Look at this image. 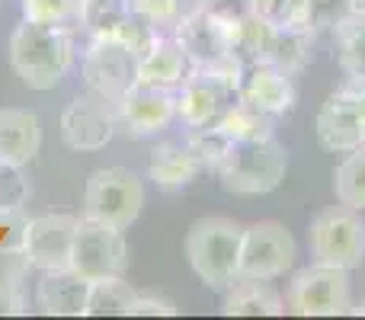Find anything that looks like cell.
I'll return each mask as SVG.
<instances>
[{
	"label": "cell",
	"mask_w": 365,
	"mask_h": 320,
	"mask_svg": "<svg viewBox=\"0 0 365 320\" xmlns=\"http://www.w3.org/2000/svg\"><path fill=\"white\" fill-rule=\"evenodd\" d=\"M10 68L29 90H55L74 61V38L68 29H58L36 19H19L10 32Z\"/></svg>",
	"instance_id": "obj_1"
},
{
	"label": "cell",
	"mask_w": 365,
	"mask_h": 320,
	"mask_svg": "<svg viewBox=\"0 0 365 320\" xmlns=\"http://www.w3.org/2000/svg\"><path fill=\"white\" fill-rule=\"evenodd\" d=\"M240 237L244 227L231 218H199L186 231V259L205 289L225 291L240 279Z\"/></svg>",
	"instance_id": "obj_2"
},
{
	"label": "cell",
	"mask_w": 365,
	"mask_h": 320,
	"mask_svg": "<svg viewBox=\"0 0 365 320\" xmlns=\"http://www.w3.org/2000/svg\"><path fill=\"white\" fill-rule=\"evenodd\" d=\"M289 173V154L272 138L234 141L225 160L215 167L221 189L231 195H266L276 192Z\"/></svg>",
	"instance_id": "obj_3"
},
{
	"label": "cell",
	"mask_w": 365,
	"mask_h": 320,
	"mask_svg": "<svg viewBox=\"0 0 365 320\" xmlns=\"http://www.w3.org/2000/svg\"><path fill=\"white\" fill-rule=\"evenodd\" d=\"M145 208V182L128 167H103L83 186V218L109 227H132Z\"/></svg>",
	"instance_id": "obj_4"
},
{
	"label": "cell",
	"mask_w": 365,
	"mask_h": 320,
	"mask_svg": "<svg viewBox=\"0 0 365 320\" xmlns=\"http://www.w3.org/2000/svg\"><path fill=\"white\" fill-rule=\"evenodd\" d=\"M311 259L336 269H359L365 263V221L349 205H330L317 212L308 224Z\"/></svg>",
	"instance_id": "obj_5"
},
{
	"label": "cell",
	"mask_w": 365,
	"mask_h": 320,
	"mask_svg": "<svg viewBox=\"0 0 365 320\" xmlns=\"http://www.w3.org/2000/svg\"><path fill=\"white\" fill-rule=\"evenodd\" d=\"M285 311L298 317H336L353 311L349 272L336 266L311 263L292 276L285 289Z\"/></svg>",
	"instance_id": "obj_6"
},
{
	"label": "cell",
	"mask_w": 365,
	"mask_h": 320,
	"mask_svg": "<svg viewBox=\"0 0 365 320\" xmlns=\"http://www.w3.org/2000/svg\"><path fill=\"white\" fill-rule=\"evenodd\" d=\"M71 269L77 276L100 282V279H125L128 269V244L119 227L81 218L71 247Z\"/></svg>",
	"instance_id": "obj_7"
},
{
	"label": "cell",
	"mask_w": 365,
	"mask_h": 320,
	"mask_svg": "<svg viewBox=\"0 0 365 320\" xmlns=\"http://www.w3.org/2000/svg\"><path fill=\"white\" fill-rule=\"evenodd\" d=\"M138 61L135 51H128L119 38L113 36H96L83 51L81 74L90 93L103 96L106 103H119L128 90L138 83Z\"/></svg>",
	"instance_id": "obj_8"
},
{
	"label": "cell",
	"mask_w": 365,
	"mask_h": 320,
	"mask_svg": "<svg viewBox=\"0 0 365 320\" xmlns=\"http://www.w3.org/2000/svg\"><path fill=\"white\" fill-rule=\"evenodd\" d=\"M298 244L279 221H257L240 237V279H282L295 266Z\"/></svg>",
	"instance_id": "obj_9"
},
{
	"label": "cell",
	"mask_w": 365,
	"mask_h": 320,
	"mask_svg": "<svg viewBox=\"0 0 365 320\" xmlns=\"http://www.w3.org/2000/svg\"><path fill=\"white\" fill-rule=\"evenodd\" d=\"M237 100V83L208 68H192L177 87V115L186 128H208Z\"/></svg>",
	"instance_id": "obj_10"
},
{
	"label": "cell",
	"mask_w": 365,
	"mask_h": 320,
	"mask_svg": "<svg viewBox=\"0 0 365 320\" xmlns=\"http://www.w3.org/2000/svg\"><path fill=\"white\" fill-rule=\"evenodd\" d=\"M177 119V90L135 83L119 103H115V122L128 138H151L164 132Z\"/></svg>",
	"instance_id": "obj_11"
},
{
	"label": "cell",
	"mask_w": 365,
	"mask_h": 320,
	"mask_svg": "<svg viewBox=\"0 0 365 320\" xmlns=\"http://www.w3.org/2000/svg\"><path fill=\"white\" fill-rule=\"evenodd\" d=\"M119 132L115 122V106L106 103L96 93H81L61 115V138L71 151H103L113 141V135Z\"/></svg>",
	"instance_id": "obj_12"
},
{
	"label": "cell",
	"mask_w": 365,
	"mask_h": 320,
	"mask_svg": "<svg viewBox=\"0 0 365 320\" xmlns=\"http://www.w3.org/2000/svg\"><path fill=\"white\" fill-rule=\"evenodd\" d=\"M81 218L77 215H38L26 221L19 247L29 257L32 269H71V247Z\"/></svg>",
	"instance_id": "obj_13"
},
{
	"label": "cell",
	"mask_w": 365,
	"mask_h": 320,
	"mask_svg": "<svg viewBox=\"0 0 365 320\" xmlns=\"http://www.w3.org/2000/svg\"><path fill=\"white\" fill-rule=\"evenodd\" d=\"M314 132L321 148H327L334 154H349L365 145V119L353 90L340 87L336 93H330L324 100V106L317 109Z\"/></svg>",
	"instance_id": "obj_14"
},
{
	"label": "cell",
	"mask_w": 365,
	"mask_h": 320,
	"mask_svg": "<svg viewBox=\"0 0 365 320\" xmlns=\"http://www.w3.org/2000/svg\"><path fill=\"white\" fill-rule=\"evenodd\" d=\"M237 96L250 106L263 109L272 119H285V115H292V109L298 103L295 74H289V71L276 68L269 61H253L240 74Z\"/></svg>",
	"instance_id": "obj_15"
},
{
	"label": "cell",
	"mask_w": 365,
	"mask_h": 320,
	"mask_svg": "<svg viewBox=\"0 0 365 320\" xmlns=\"http://www.w3.org/2000/svg\"><path fill=\"white\" fill-rule=\"evenodd\" d=\"M170 36L182 45L192 68H215L218 61H225L231 55V23H221L205 6L199 13H192L186 23H180Z\"/></svg>",
	"instance_id": "obj_16"
},
{
	"label": "cell",
	"mask_w": 365,
	"mask_h": 320,
	"mask_svg": "<svg viewBox=\"0 0 365 320\" xmlns=\"http://www.w3.org/2000/svg\"><path fill=\"white\" fill-rule=\"evenodd\" d=\"M90 298V279L74 269H48L36 285V304L48 317H83Z\"/></svg>",
	"instance_id": "obj_17"
},
{
	"label": "cell",
	"mask_w": 365,
	"mask_h": 320,
	"mask_svg": "<svg viewBox=\"0 0 365 320\" xmlns=\"http://www.w3.org/2000/svg\"><path fill=\"white\" fill-rule=\"evenodd\" d=\"M42 148V125L29 109H0V163L26 167Z\"/></svg>",
	"instance_id": "obj_18"
},
{
	"label": "cell",
	"mask_w": 365,
	"mask_h": 320,
	"mask_svg": "<svg viewBox=\"0 0 365 320\" xmlns=\"http://www.w3.org/2000/svg\"><path fill=\"white\" fill-rule=\"evenodd\" d=\"M202 173H205V163L186 141L182 145H173V141L158 145L148 160V180H154L167 192H180V189L192 186Z\"/></svg>",
	"instance_id": "obj_19"
},
{
	"label": "cell",
	"mask_w": 365,
	"mask_h": 320,
	"mask_svg": "<svg viewBox=\"0 0 365 320\" xmlns=\"http://www.w3.org/2000/svg\"><path fill=\"white\" fill-rule=\"evenodd\" d=\"M189 71H192V61L186 58L182 45L170 36V32H164V36L154 42V48L138 61V81L151 83V87L177 90L189 77Z\"/></svg>",
	"instance_id": "obj_20"
},
{
	"label": "cell",
	"mask_w": 365,
	"mask_h": 320,
	"mask_svg": "<svg viewBox=\"0 0 365 320\" xmlns=\"http://www.w3.org/2000/svg\"><path fill=\"white\" fill-rule=\"evenodd\" d=\"M221 314L227 317H276L285 314V298L266 279H237L231 289L221 291Z\"/></svg>",
	"instance_id": "obj_21"
},
{
	"label": "cell",
	"mask_w": 365,
	"mask_h": 320,
	"mask_svg": "<svg viewBox=\"0 0 365 320\" xmlns=\"http://www.w3.org/2000/svg\"><path fill=\"white\" fill-rule=\"evenodd\" d=\"M311 58H314V32L302 29V26H272L263 61L276 64L289 74H298L311 64Z\"/></svg>",
	"instance_id": "obj_22"
},
{
	"label": "cell",
	"mask_w": 365,
	"mask_h": 320,
	"mask_svg": "<svg viewBox=\"0 0 365 320\" xmlns=\"http://www.w3.org/2000/svg\"><path fill=\"white\" fill-rule=\"evenodd\" d=\"M276 122L279 119H272V115H266L263 109L250 106V103H244L237 96V100L227 106V113L215 122V128H218V132L234 145V141L272 138V135H276Z\"/></svg>",
	"instance_id": "obj_23"
},
{
	"label": "cell",
	"mask_w": 365,
	"mask_h": 320,
	"mask_svg": "<svg viewBox=\"0 0 365 320\" xmlns=\"http://www.w3.org/2000/svg\"><path fill=\"white\" fill-rule=\"evenodd\" d=\"M336 64L346 81H365V16H349L334 32Z\"/></svg>",
	"instance_id": "obj_24"
},
{
	"label": "cell",
	"mask_w": 365,
	"mask_h": 320,
	"mask_svg": "<svg viewBox=\"0 0 365 320\" xmlns=\"http://www.w3.org/2000/svg\"><path fill=\"white\" fill-rule=\"evenodd\" d=\"M138 291L125 279H100L90 282V298L83 317H128Z\"/></svg>",
	"instance_id": "obj_25"
},
{
	"label": "cell",
	"mask_w": 365,
	"mask_h": 320,
	"mask_svg": "<svg viewBox=\"0 0 365 320\" xmlns=\"http://www.w3.org/2000/svg\"><path fill=\"white\" fill-rule=\"evenodd\" d=\"M334 192L340 205L365 212V145L349 151L334 170Z\"/></svg>",
	"instance_id": "obj_26"
},
{
	"label": "cell",
	"mask_w": 365,
	"mask_h": 320,
	"mask_svg": "<svg viewBox=\"0 0 365 320\" xmlns=\"http://www.w3.org/2000/svg\"><path fill=\"white\" fill-rule=\"evenodd\" d=\"M132 0H81V29L90 36H113L119 23L128 16Z\"/></svg>",
	"instance_id": "obj_27"
},
{
	"label": "cell",
	"mask_w": 365,
	"mask_h": 320,
	"mask_svg": "<svg viewBox=\"0 0 365 320\" xmlns=\"http://www.w3.org/2000/svg\"><path fill=\"white\" fill-rule=\"evenodd\" d=\"M132 6L138 13H145L160 32H173L192 13L202 10L205 0H132Z\"/></svg>",
	"instance_id": "obj_28"
},
{
	"label": "cell",
	"mask_w": 365,
	"mask_h": 320,
	"mask_svg": "<svg viewBox=\"0 0 365 320\" xmlns=\"http://www.w3.org/2000/svg\"><path fill=\"white\" fill-rule=\"evenodd\" d=\"M26 19L48 23L58 29L74 32L81 26V0H19Z\"/></svg>",
	"instance_id": "obj_29"
},
{
	"label": "cell",
	"mask_w": 365,
	"mask_h": 320,
	"mask_svg": "<svg viewBox=\"0 0 365 320\" xmlns=\"http://www.w3.org/2000/svg\"><path fill=\"white\" fill-rule=\"evenodd\" d=\"M349 16H356L349 0H304L302 23H304V29L314 32V36H324V32L334 36Z\"/></svg>",
	"instance_id": "obj_30"
},
{
	"label": "cell",
	"mask_w": 365,
	"mask_h": 320,
	"mask_svg": "<svg viewBox=\"0 0 365 320\" xmlns=\"http://www.w3.org/2000/svg\"><path fill=\"white\" fill-rule=\"evenodd\" d=\"M160 36H164V32H160L158 26H154L151 19L145 16V13L135 10V6L128 10V16L119 23V29L113 32V38H119V42L125 45L128 51H135L138 58H145L148 51L154 48V42H158Z\"/></svg>",
	"instance_id": "obj_31"
},
{
	"label": "cell",
	"mask_w": 365,
	"mask_h": 320,
	"mask_svg": "<svg viewBox=\"0 0 365 320\" xmlns=\"http://www.w3.org/2000/svg\"><path fill=\"white\" fill-rule=\"evenodd\" d=\"M29 195H32V189H29V180L23 176V167L0 163V218L23 212Z\"/></svg>",
	"instance_id": "obj_32"
},
{
	"label": "cell",
	"mask_w": 365,
	"mask_h": 320,
	"mask_svg": "<svg viewBox=\"0 0 365 320\" xmlns=\"http://www.w3.org/2000/svg\"><path fill=\"white\" fill-rule=\"evenodd\" d=\"M186 145L192 148L195 154H199V160L205 163V170H212V173H215V167L225 160V154H227V148H231V141H227L215 125H208V128H189Z\"/></svg>",
	"instance_id": "obj_33"
},
{
	"label": "cell",
	"mask_w": 365,
	"mask_h": 320,
	"mask_svg": "<svg viewBox=\"0 0 365 320\" xmlns=\"http://www.w3.org/2000/svg\"><path fill=\"white\" fill-rule=\"evenodd\" d=\"M253 16L272 26H302L304 29V0H253Z\"/></svg>",
	"instance_id": "obj_34"
},
{
	"label": "cell",
	"mask_w": 365,
	"mask_h": 320,
	"mask_svg": "<svg viewBox=\"0 0 365 320\" xmlns=\"http://www.w3.org/2000/svg\"><path fill=\"white\" fill-rule=\"evenodd\" d=\"M32 263L29 257L19 250H0V291H10V295H19V285L29 276Z\"/></svg>",
	"instance_id": "obj_35"
},
{
	"label": "cell",
	"mask_w": 365,
	"mask_h": 320,
	"mask_svg": "<svg viewBox=\"0 0 365 320\" xmlns=\"http://www.w3.org/2000/svg\"><path fill=\"white\" fill-rule=\"evenodd\" d=\"M205 10L221 23H240L253 16V0H205Z\"/></svg>",
	"instance_id": "obj_36"
},
{
	"label": "cell",
	"mask_w": 365,
	"mask_h": 320,
	"mask_svg": "<svg viewBox=\"0 0 365 320\" xmlns=\"http://www.w3.org/2000/svg\"><path fill=\"white\" fill-rule=\"evenodd\" d=\"M138 314H148V317H173L177 314V304L173 301H167V298H160V295H135V301H132V314L128 317H138Z\"/></svg>",
	"instance_id": "obj_37"
},
{
	"label": "cell",
	"mask_w": 365,
	"mask_h": 320,
	"mask_svg": "<svg viewBox=\"0 0 365 320\" xmlns=\"http://www.w3.org/2000/svg\"><path fill=\"white\" fill-rule=\"evenodd\" d=\"M19 311H23V301H19V295L0 291V317H4V314H19Z\"/></svg>",
	"instance_id": "obj_38"
},
{
	"label": "cell",
	"mask_w": 365,
	"mask_h": 320,
	"mask_svg": "<svg viewBox=\"0 0 365 320\" xmlns=\"http://www.w3.org/2000/svg\"><path fill=\"white\" fill-rule=\"evenodd\" d=\"M343 87L356 93V100H359V109H362V119H365V81H343Z\"/></svg>",
	"instance_id": "obj_39"
},
{
	"label": "cell",
	"mask_w": 365,
	"mask_h": 320,
	"mask_svg": "<svg viewBox=\"0 0 365 320\" xmlns=\"http://www.w3.org/2000/svg\"><path fill=\"white\" fill-rule=\"evenodd\" d=\"M353 4V13L356 16H365V0H349Z\"/></svg>",
	"instance_id": "obj_40"
},
{
	"label": "cell",
	"mask_w": 365,
	"mask_h": 320,
	"mask_svg": "<svg viewBox=\"0 0 365 320\" xmlns=\"http://www.w3.org/2000/svg\"><path fill=\"white\" fill-rule=\"evenodd\" d=\"M353 314H365V301H362V304H356V308H353Z\"/></svg>",
	"instance_id": "obj_41"
}]
</instances>
